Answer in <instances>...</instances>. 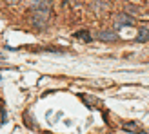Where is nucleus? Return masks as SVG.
I'll return each instance as SVG.
<instances>
[{
    "mask_svg": "<svg viewBox=\"0 0 149 134\" xmlns=\"http://www.w3.org/2000/svg\"><path fill=\"white\" fill-rule=\"evenodd\" d=\"M31 9H33V24H35V27L44 29L47 26L49 17H51L49 4L47 2H38V4H33Z\"/></svg>",
    "mask_w": 149,
    "mask_h": 134,
    "instance_id": "nucleus-1",
    "label": "nucleus"
},
{
    "mask_svg": "<svg viewBox=\"0 0 149 134\" xmlns=\"http://www.w3.org/2000/svg\"><path fill=\"white\" fill-rule=\"evenodd\" d=\"M115 24L116 27H124V26H135V18L129 17V15H125V13H120V15H116L115 17Z\"/></svg>",
    "mask_w": 149,
    "mask_h": 134,
    "instance_id": "nucleus-2",
    "label": "nucleus"
},
{
    "mask_svg": "<svg viewBox=\"0 0 149 134\" xmlns=\"http://www.w3.org/2000/svg\"><path fill=\"white\" fill-rule=\"evenodd\" d=\"M98 40H102V42H118V35L115 31H100Z\"/></svg>",
    "mask_w": 149,
    "mask_h": 134,
    "instance_id": "nucleus-3",
    "label": "nucleus"
},
{
    "mask_svg": "<svg viewBox=\"0 0 149 134\" xmlns=\"http://www.w3.org/2000/svg\"><path fill=\"white\" fill-rule=\"evenodd\" d=\"M136 42H149V27H140L138 29Z\"/></svg>",
    "mask_w": 149,
    "mask_h": 134,
    "instance_id": "nucleus-4",
    "label": "nucleus"
},
{
    "mask_svg": "<svg viewBox=\"0 0 149 134\" xmlns=\"http://www.w3.org/2000/svg\"><path fill=\"white\" fill-rule=\"evenodd\" d=\"M122 127H124L125 131H133V132H142V129H140V125L133 123V122H127V123H124Z\"/></svg>",
    "mask_w": 149,
    "mask_h": 134,
    "instance_id": "nucleus-5",
    "label": "nucleus"
},
{
    "mask_svg": "<svg viewBox=\"0 0 149 134\" xmlns=\"http://www.w3.org/2000/svg\"><path fill=\"white\" fill-rule=\"evenodd\" d=\"M74 36H77V38H82V40H86V42H89V40H91V35H89L87 31H78V33L74 35Z\"/></svg>",
    "mask_w": 149,
    "mask_h": 134,
    "instance_id": "nucleus-6",
    "label": "nucleus"
},
{
    "mask_svg": "<svg viewBox=\"0 0 149 134\" xmlns=\"http://www.w3.org/2000/svg\"><path fill=\"white\" fill-rule=\"evenodd\" d=\"M4 60H6V58H4V56H2V55H0V62H4Z\"/></svg>",
    "mask_w": 149,
    "mask_h": 134,
    "instance_id": "nucleus-7",
    "label": "nucleus"
}]
</instances>
